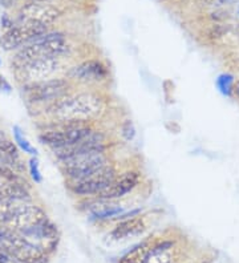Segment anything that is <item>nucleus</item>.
Segmentation results:
<instances>
[{
  "label": "nucleus",
  "instance_id": "nucleus-33",
  "mask_svg": "<svg viewBox=\"0 0 239 263\" xmlns=\"http://www.w3.org/2000/svg\"><path fill=\"white\" fill-rule=\"evenodd\" d=\"M0 65H2V60H0Z\"/></svg>",
  "mask_w": 239,
  "mask_h": 263
},
{
  "label": "nucleus",
  "instance_id": "nucleus-12",
  "mask_svg": "<svg viewBox=\"0 0 239 263\" xmlns=\"http://www.w3.org/2000/svg\"><path fill=\"white\" fill-rule=\"evenodd\" d=\"M146 230L145 218L140 215L122 219L116 223V226L111 230V238L113 241H122L126 238L137 237Z\"/></svg>",
  "mask_w": 239,
  "mask_h": 263
},
{
  "label": "nucleus",
  "instance_id": "nucleus-14",
  "mask_svg": "<svg viewBox=\"0 0 239 263\" xmlns=\"http://www.w3.org/2000/svg\"><path fill=\"white\" fill-rule=\"evenodd\" d=\"M0 165L11 167L20 174H26L27 165L20 157L19 148L8 138L0 140Z\"/></svg>",
  "mask_w": 239,
  "mask_h": 263
},
{
  "label": "nucleus",
  "instance_id": "nucleus-21",
  "mask_svg": "<svg viewBox=\"0 0 239 263\" xmlns=\"http://www.w3.org/2000/svg\"><path fill=\"white\" fill-rule=\"evenodd\" d=\"M27 170L29 172V176H31V178H32V181H33V182L42 183L43 176H42V170H40V162H39L38 157L29 158Z\"/></svg>",
  "mask_w": 239,
  "mask_h": 263
},
{
  "label": "nucleus",
  "instance_id": "nucleus-17",
  "mask_svg": "<svg viewBox=\"0 0 239 263\" xmlns=\"http://www.w3.org/2000/svg\"><path fill=\"white\" fill-rule=\"evenodd\" d=\"M8 183H24V185H29L24 174L17 173V172H15V170L8 166L0 165V186L8 185Z\"/></svg>",
  "mask_w": 239,
  "mask_h": 263
},
{
  "label": "nucleus",
  "instance_id": "nucleus-30",
  "mask_svg": "<svg viewBox=\"0 0 239 263\" xmlns=\"http://www.w3.org/2000/svg\"><path fill=\"white\" fill-rule=\"evenodd\" d=\"M2 208H3V202H0V212H2Z\"/></svg>",
  "mask_w": 239,
  "mask_h": 263
},
{
  "label": "nucleus",
  "instance_id": "nucleus-28",
  "mask_svg": "<svg viewBox=\"0 0 239 263\" xmlns=\"http://www.w3.org/2000/svg\"><path fill=\"white\" fill-rule=\"evenodd\" d=\"M4 138H7L6 133L3 130H0V140H4Z\"/></svg>",
  "mask_w": 239,
  "mask_h": 263
},
{
  "label": "nucleus",
  "instance_id": "nucleus-26",
  "mask_svg": "<svg viewBox=\"0 0 239 263\" xmlns=\"http://www.w3.org/2000/svg\"><path fill=\"white\" fill-rule=\"evenodd\" d=\"M233 93L235 95L236 97H239V80H236L234 83V87H233Z\"/></svg>",
  "mask_w": 239,
  "mask_h": 263
},
{
  "label": "nucleus",
  "instance_id": "nucleus-19",
  "mask_svg": "<svg viewBox=\"0 0 239 263\" xmlns=\"http://www.w3.org/2000/svg\"><path fill=\"white\" fill-rule=\"evenodd\" d=\"M234 77L230 73L220 74L217 79V87L219 92L225 96H231L233 95V87H234Z\"/></svg>",
  "mask_w": 239,
  "mask_h": 263
},
{
  "label": "nucleus",
  "instance_id": "nucleus-7",
  "mask_svg": "<svg viewBox=\"0 0 239 263\" xmlns=\"http://www.w3.org/2000/svg\"><path fill=\"white\" fill-rule=\"evenodd\" d=\"M68 79L75 84L95 87L106 83L111 77L108 64L101 59H86L81 61L68 72Z\"/></svg>",
  "mask_w": 239,
  "mask_h": 263
},
{
  "label": "nucleus",
  "instance_id": "nucleus-32",
  "mask_svg": "<svg viewBox=\"0 0 239 263\" xmlns=\"http://www.w3.org/2000/svg\"><path fill=\"white\" fill-rule=\"evenodd\" d=\"M236 12H238V16H239V6H238V10H236Z\"/></svg>",
  "mask_w": 239,
  "mask_h": 263
},
{
  "label": "nucleus",
  "instance_id": "nucleus-22",
  "mask_svg": "<svg viewBox=\"0 0 239 263\" xmlns=\"http://www.w3.org/2000/svg\"><path fill=\"white\" fill-rule=\"evenodd\" d=\"M0 22H2V27H3L6 31H8V29L13 28V27L16 26L15 22H13V20L11 19V17L7 15V13H4L3 16H2V20H0Z\"/></svg>",
  "mask_w": 239,
  "mask_h": 263
},
{
  "label": "nucleus",
  "instance_id": "nucleus-23",
  "mask_svg": "<svg viewBox=\"0 0 239 263\" xmlns=\"http://www.w3.org/2000/svg\"><path fill=\"white\" fill-rule=\"evenodd\" d=\"M0 263H20V262L19 260H16L13 257H11L10 254L6 253V251L0 249Z\"/></svg>",
  "mask_w": 239,
  "mask_h": 263
},
{
  "label": "nucleus",
  "instance_id": "nucleus-15",
  "mask_svg": "<svg viewBox=\"0 0 239 263\" xmlns=\"http://www.w3.org/2000/svg\"><path fill=\"white\" fill-rule=\"evenodd\" d=\"M0 202L3 203H24L32 202L31 185L24 183H8L0 186Z\"/></svg>",
  "mask_w": 239,
  "mask_h": 263
},
{
  "label": "nucleus",
  "instance_id": "nucleus-10",
  "mask_svg": "<svg viewBox=\"0 0 239 263\" xmlns=\"http://www.w3.org/2000/svg\"><path fill=\"white\" fill-rule=\"evenodd\" d=\"M49 27L45 26H15L13 28L8 29L0 37V47L7 52L19 51L24 45L31 44L47 33Z\"/></svg>",
  "mask_w": 239,
  "mask_h": 263
},
{
  "label": "nucleus",
  "instance_id": "nucleus-2",
  "mask_svg": "<svg viewBox=\"0 0 239 263\" xmlns=\"http://www.w3.org/2000/svg\"><path fill=\"white\" fill-rule=\"evenodd\" d=\"M95 122L88 121H51L39 133V141L53 151L68 148L83 141L95 129Z\"/></svg>",
  "mask_w": 239,
  "mask_h": 263
},
{
  "label": "nucleus",
  "instance_id": "nucleus-3",
  "mask_svg": "<svg viewBox=\"0 0 239 263\" xmlns=\"http://www.w3.org/2000/svg\"><path fill=\"white\" fill-rule=\"evenodd\" d=\"M0 249L20 263H48L51 257L35 243L6 226H0Z\"/></svg>",
  "mask_w": 239,
  "mask_h": 263
},
{
  "label": "nucleus",
  "instance_id": "nucleus-31",
  "mask_svg": "<svg viewBox=\"0 0 239 263\" xmlns=\"http://www.w3.org/2000/svg\"><path fill=\"white\" fill-rule=\"evenodd\" d=\"M236 32H238V35H239V26L236 27Z\"/></svg>",
  "mask_w": 239,
  "mask_h": 263
},
{
  "label": "nucleus",
  "instance_id": "nucleus-25",
  "mask_svg": "<svg viewBox=\"0 0 239 263\" xmlns=\"http://www.w3.org/2000/svg\"><path fill=\"white\" fill-rule=\"evenodd\" d=\"M16 0H0V6L3 7V8H6V10H8V8H12L13 6H15Z\"/></svg>",
  "mask_w": 239,
  "mask_h": 263
},
{
  "label": "nucleus",
  "instance_id": "nucleus-4",
  "mask_svg": "<svg viewBox=\"0 0 239 263\" xmlns=\"http://www.w3.org/2000/svg\"><path fill=\"white\" fill-rule=\"evenodd\" d=\"M76 88V84L68 77H52L47 80L38 81V83H28L23 85L24 96L28 103L33 104H48L53 103L61 99L65 95L72 93Z\"/></svg>",
  "mask_w": 239,
  "mask_h": 263
},
{
  "label": "nucleus",
  "instance_id": "nucleus-24",
  "mask_svg": "<svg viewBox=\"0 0 239 263\" xmlns=\"http://www.w3.org/2000/svg\"><path fill=\"white\" fill-rule=\"evenodd\" d=\"M11 84L6 80V77L3 74H0V92H7V93H10L11 92Z\"/></svg>",
  "mask_w": 239,
  "mask_h": 263
},
{
  "label": "nucleus",
  "instance_id": "nucleus-18",
  "mask_svg": "<svg viewBox=\"0 0 239 263\" xmlns=\"http://www.w3.org/2000/svg\"><path fill=\"white\" fill-rule=\"evenodd\" d=\"M12 132L17 148H19L20 151L24 152V153L29 154L31 157H38V151H36L35 146H32V144L28 141V138L26 137V135H24V132L22 130V128L15 125L12 128Z\"/></svg>",
  "mask_w": 239,
  "mask_h": 263
},
{
  "label": "nucleus",
  "instance_id": "nucleus-6",
  "mask_svg": "<svg viewBox=\"0 0 239 263\" xmlns=\"http://www.w3.org/2000/svg\"><path fill=\"white\" fill-rule=\"evenodd\" d=\"M118 174V170L113 162H111L106 166L101 167L100 170L89 176L84 177L81 180L70 181L67 182V187L73 196L83 197V198H89V197L99 196L115 180Z\"/></svg>",
  "mask_w": 239,
  "mask_h": 263
},
{
  "label": "nucleus",
  "instance_id": "nucleus-13",
  "mask_svg": "<svg viewBox=\"0 0 239 263\" xmlns=\"http://www.w3.org/2000/svg\"><path fill=\"white\" fill-rule=\"evenodd\" d=\"M178 249L173 239H161L154 242L149 255L143 263H177Z\"/></svg>",
  "mask_w": 239,
  "mask_h": 263
},
{
  "label": "nucleus",
  "instance_id": "nucleus-11",
  "mask_svg": "<svg viewBox=\"0 0 239 263\" xmlns=\"http://www.w3.org/2000/svg\"><path fill=\"white\" fill-rule=\"evenodd\" d=\"M142 182V174L137 169H127L118 173L112 183L96 198L105 199V201H118L127 194L133 193Z\"/></svg>",
  "mask_w": 239,
  "mask_h": 263
},
{
  "label": "nucleus",
  "instance_id": "nucleus-29",
  "mask_svg": "<svg viewBox=\"0 0 239 263\" xmlns=\"http://www.w3.org/2000/svg\"><path fill=\"white\" fill-rule=\"evenodd\" d=\"M202 3H206V4H210V3H214L215 0H201Z\"/></svg>",
  "mask_w": 239,
  "mask_h": 263
},
{
  "label": "nucleus",
  "instance_id": "nucleus-20",
  "mask_svg": "<svg viewBox=\"0 0 239 263\" xmlns=\"http://www.w3.org/2000/svg\"><path fill=\"white\" fill-rule=\"evenodd\" d=\"M120 133H121L122 138H124L125 141H133L136 135H137V129H136L132 120L126 119L120 125Z\"/></svg>",
  "mask_w": 239,
  "mask_h": 263
},
{
  "label": "nucleus",
  "instance_id": "nucleus-27",
  "mask_svg": "<svg viewBox=\"0 0 239 263\" xmlns=\"http://www.w3.org/2000/svg\"><path fill=\"white\" fill-rule=\"evenodd\" d=\"M29 3H49L51 0H28Z\"/></svg>",
  "mask_w": 239,
  "mask_h": 263
},
{
  "label": "nucleus",
  "instance_id": "nucleus-1",
  "mask_svg": "<svg viewBox=\"0 0 239 263\" xmlns=\"http://www.w3.org/2000/svg\"><path fill=\"white\" fill-rule=\"evenodd\" d=\"M105 96L95 89L73 90L44 106L51 121L96 122L106 112Z\"/></svg>",
  "mask_w": 239,
  "mask_h": 263
},
{
  "label": "nucleus",
  "instance_id": "nucleus-16",
  "mask_svg": "<svg viewBox=\"0 0 239 263\" xmlns=\"http://www.w3.org/2000/svg\"><path fill=\"white\" fill-rule=\"evenodd\" d=\"M154 242H156V239H153V238H148L145 241L140 242V243L132 247L131 250L126 251L118 259V263H143L149 255Z\"/></svg>",
  "mask_w": 239,
  "mask_h": 263
},
{
  "label": "nucleus",
  "instance_id": "nucleus-5",
  "mask_svg": "<svg viewBox=\"0 0 239 263\" xmlns=\"http://www.w3.org/2000/svg\"><path fill=\"white\" fill-rule=\"evenodd\" d=\"M112 162L109 152L101 153H86L76 156L63 162H59V169L65 177L67 182L81 180L84 177L95 173L101 167L106 166Z\"/></svg>",
  "mask_w": 239,
  "mask_h": 263
},
{
  "label": "nucleus",
  "instance_id": "nucleus-9",
  "mask_svg": "<svg viewBox=\"0 0 239 263\" xmlns=\"http://www.w3.org/2000/svg\"><path fill=\"white\" fill-rule=\"evenodd\" d=\"M60 16L61 11L52 4L28 3L20 8L16 20L19 26L51 27Z\"/></svg>",
  "mask_w": 239,
  "mask_h": 263
},
{
  "label": "nucleus",
  "instance_id": "nucleus-8",
  "mask_svg": "<svg viewBox=\"0 0 239 263\" xmlns=\"http://www.w3.org/2000/svg\"><path fill=\"white\" fill-rule=\"evenodd\" d=\"M60 67L61 59L40 58L22 67L12 68V72L16 80L24 85L28 83H38V81L52 79L53 74L60 71Z\"/></svg>",
  "mask_w": 239,
  "mask_h": 263
}]
</instances>
